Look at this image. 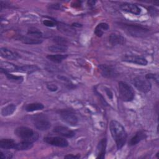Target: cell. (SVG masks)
Here are the masks:
<instances>
[{
	"label": "cell",
	"instance_id": "obj_1",
	"mask_svg": "<svg viewBox=\"0 0 159 159\" xmlns=\"http://www.w3.org/2000/svg\"><path fill=\"white\" fill-rule=\"evenodd\" d=\"M109 129L113 139L115 140L118 150L125 144L127 135L124 127L117 120H112L109 124Z\"/></svg>",
	"mask_w": 159,
	"mask_h": 159
},
{
	"label": "cell",
	"instance_id": "obj_2",
	"mask_svg": "<svg viewBox=\"0 0 159 159\" xmlns=\"http://www.w3.org/2000/svg\"><path fill=\"white\" fill-rule=\"evenodd\" d=\"M15 134L22 139L24 141H27L33 143L35 142L39 139V134L36 132H34L30 128L27 127H19L15 129Z\"/></svg>",
	"mask_w": 159,
	"mask_h": 159
},
{
	"label": "cell",
	"instance_id": "obj_3",
	"mask_svg": "<svg viewBox=\"0 0 159 159\" xmlns=\"http://www.w3.org/2000/svg\"><path fill=\"white\" fill-rule=\"evenodd\" d=\"M119 94L120 98L125 102H130L134 98L135 93L133 88L124 81L119 82Z\"/></svg>",
	"mask_w": 159,
	"mask_h": 159
},
{
	"label": "cell",
	"instance_id": "obj_4",
	"mask_svg": "<svg viewBox=\"0 0 159 159\" xmlns=\"http://www.w3.org/2000/svg\"><path fill=\"white\" fill-rule=\"evenodd\" d=\"M120 25L125 29L127 32L134 36L142 37L147 34L149 30L141 25H137L135 24H120Z\"/></svg>",
	"mask_w": 159,
	"mask_h": 159
},
{
	"label": "cell",
	"instance_id": "obj_5",
	"mask_svg": "<svg viewBox=\"0 0 159 159\" xmlns=\"http://www.w3.org/2000/svg\"><path fill=\"white\" fill-rule=\"evenodd\" d=\"M133 84L139 91L144 93L149 92L152 88L151 83L143 76L135 77L133 80Z\"/></svg>",
	"mask_w": 159,
	"mask_h": 159
},
{
	"label": "cell",
	"instance_id": "obj_6",
	"mask_svg": "<svg viewBox=\"0 0 159 159\" xmlns=\"http://www.w3.org/2000/svg\"><path fill=\"white\" fill-rule=\"evenodd\" d=\"M60 115L62 119L71 125H76L78 122V119L75 114L70 109H63L60 111Z\"/></svg>",
	"mask_w": 159,
	"mask_h": 159
},
{
	"label": "cell",
	"instance_id": "obj_7",
	"mask_svg": "<svg viewBox=\"0 0 159 159\" xmlns=\"http://www.w3.org/2000/svg\"><path fill=\"white\" fill-rule=\"evenodd\" d=\"M43 140L47 143L58 147H66L68 145V141L62 137H46Z\"/></svg>",
	"mask_w": 159,
	"mask_h": 159
},
{
	"label": "cell",
	"instance_id": "obj_8",
	"mask_svg": "<svg viewBox=\"0 0 159 159\" xmlns=\"http://www.w3.org/2000/svg\"><path fill=\"white\" fill-rule=\"evenodd\" d=\"M98 69L101 75L105 78H114L117 75V71L112 66L106 64L99 65Z\"/></svg>",
	"mask_w": 159,
	"mask_h": 159
},
{
	"label": "cell",
	"instance_id": "obj_9",
	"mask_svg": "<svg viewBox=\"0 0 159 159\" xmlns=\"http://www.w3.org/2000/svg\"><path fill=\"white\" fill-rule=\"evenodd\" d=\"M120 7L123 11L130 12L135 15H139L141 12V9L136 4H132V3H129V2L122 3L120 4Z\"/></svg>",
	"mask_w": 159,
	"mask_h": 159
},
{
	"label": "cell",
	"instance_id": "obj_10",
	"mask_svg": "<svg viewBox=\"0 0 159 159\" xmlns=\"http://www.w3.org/2000/svg\"><path fill=\"white\" fill-rule=\"evenodd\" d=\"M123 61L143 66H145L148 63V61L145 58L135 55H126L124 57Z\"/></svg>",
	"mask_w": 159,
	"mask_h": 159
},
{
	"label": "cell",
	"instance_id": "obj_11",
	"mask_svg": "<svg viewBox=\"0 0 159 159\" xmlns=\"http://www.w3.org/2000/svg\"><path fill=\"white\" fill-rule=\"evenodd\" d=\"M53 132H55V133L58 134L60 135L67 138H71L75 135V133L73 130L69 129L68 127L65 126H56L53 129Z\"/></svg>",
	"mask_w": 159,
	"mask_h": 159
},
{
	"label": "cell",
	"instance_id": "obj_12",
	"mask_svg": "<svg viewBox=\"0 0 159 159\" xmlns=\"http://www.w3.org/2000/svg\"><path fill=\"white\" fill-rule=\"evenodd\" d=\"M34 124L36 129L42 131L48 130L51 126V124L48 120L41 117L35 119Z\"/></svg>",
	"mask_w": 159,
	"mask_h": 159
},
{
	"label": "cell",
	"instance_id": "obj_13",
	"mask_svg": "<svg viewBox=\"0 0 159 159\" xmlns=\"http://www.w3.org/2000/svg\"><path fill=\"white\" fill-rule=\"evenodd\" d=\"M18 67L16 65L7 62V61H1L0 64V71L4 74L11 73V72H16L18 70Z\"/></svg>",
	"mask_w": 159,
	"mask_h": 159
},
{
	"label": "cell",
	"instance_id": "obj_14",
	"mask_svg": "<svg viewBox=\"0 0 159 159\" xmlns=\"http://www.w3.org/2000/svg\"><path fill=\"white\" fill-rule=\"evenodd\" d=\"M0 55L2 58L9 60H17L20 58L19 55L16 52H13L6 48L2 47L0 49Z\"/></svg>",
	"mask_w": 159,
	"mask_h": 159
},
{
	"label": "cell",
	"instance_id": "obj_15",
	"mask_svg": "<svg viewBox=\"0 0 159 159\" xmlns=\"http://www.w3.org/2000/svg\"><path fill=\"white\" fill-rule=\"evenodd\" d=\"M109 41L112 45H124L125 43V39L120 34L112 33L109 37Z\"/></svg>",
	"mask_w": 159,
	"mask_h": 159
},
{
	"label": "cell",
	"instance_id": "obj_16",
	"mask_svg": "<svg viewBox=\"0 0 159 159\" xmlns=\"http://www.w3.org/2000/svg\"><path fill=\"white\" fill-rule=\"evenodd\" d=\"M106 144H107V140L106 138H103L99 141L97 147L98 156L96 157V158H101V159L104 158L105 154H106Z\"/></svg>",
	"mask_w": 159,
	"mask_h": 159
},
{
	"label": "cell",
	"instance_id": "obj_17",
	"mask_svg": "<svg viewBox=\"0 0 159 159\" xmlns=\"http://www.w3.org/2000/svg\"><path fill=\"white\" fill-rule=\"evenodd\" d=\"M146 137H147V135L144 131H143V130L138 131L137 132H136L135 135L133 136L130 139V140L129 142V144L130 146L135 145L137 144L138 143H139L141 140L145 139Z\"/></svg>",
	"mask_w": 159,
	"mask_h": 159
},
{
	"label": "cell",
	"instance_id": "obj_18",
	"mask_svg": "<svg viewBox=\"0 0 159 159\" xmlns=\"http://www.w3.org/2000/svg\"><path fill=\"white\" fill-rule=\"evenodd\" d=\"M39 70V68L34 65H25L18 67L17 72L25 73L27 74L32 73Z\"/></svg>",
	"mask_w": 159,
	"mask_h": 159
},
{
	"label": "cell",
	"instance_id": "obj_19",
	"mask_svg": "<svg viewBox=\"0 0 159 159\" xmlns=\"http://www.w3.org/2000/svg\"><path fill=\"white\" fill-rule=\"evenodd\" d=\"M16 142L11 139H2L0 140V147L4 149L14 148Z\"/></svg>",
	"mask_w": 159,
	"mask_h": 159
},
{
	"label": "cell",
	"instance_id": "obj_20",
	"mask_svg": "<svg viewBox=\"0 0 159 159\" xmlns=\"http://www.w3.org/2000/svg\"><path fill=\"white\" fill-rule=\"evenodd\" d=\"M109 28V25L105 22L99 24L94 29V34L99 37H101L104 33V31L108 30Z\"/></svg>",
	"mask_w": 159,
	"mask_h": 159
},
{
	"label": "cell",
	"instance_id": "obj_21",
	"mask_svg": "<svg viewBox=\"0 0 159 159\" xmlns=\"http://www.w3.org/2000/svg\"><path fill=\"white\" fill-rule=\"evenodd\" d=\"M33 147V143L27 142V141H22L19 143H16L14 147V149L17 150H27L30 149Z\"/></svg>",
	"mask_w": 159,
	"mask_h": 159
},
{
	"label": "cell",
	"instance_id": "obj_22",
	"mask_svg": "<svg viewBox=\"0 0 159 159\" xmlns=\"http://www.w3.org/2000/svg\"><path fill=\"white\" fill-rule=\"evenodd\" d=\"M48 49L50 52L53 53H63L67 50L68 47L64 45H52L48 47Z\"/></svg>",
	"mask_w": 159,
	"mask_h": 159
},
{
	"label": "cell",
	"instance_id": "obj_23",
	"mask_svg": "<svg viewBox=\"0 0 159 159\" xmlns=\"http://www.w3.org/2000/svg\"><path fill=\"white\" fill-rule=\"evenodd\" d=\"M44 108V106L40 102H34V103H30L27 104L25 109L27 112H33L35 111H39L42 110Z\"/></svg>",
	"mask_w": 159,
	"mask_h": 159
},
{
	"label": "cell",
	"instance_id": "obj_24",
	"mask_svg": "<svg viewBox=\"0 0 159 159\" xmlns=\"http://www.w3.org/2000/svg\"><path fill=\"white\" fill-rule=\"evenodd\" d=\"M16 109V106L14 104H10L3 107L1 110V114L2 116H8L12 114Z\"/></svg>",
	"mask_w": 159,
	"mask_h": 159
},
{
	"label": "cell",
	"instance_id": "obj_25",
	"mask_svg": "<svg viewBox=\"0 0 159 159\" xmlns=\"http://www.w3.org/2000/svg\"><path fill=\"white\" fill-rule=\"evenodd\" d=\"M21 41L25 44L29 45L39 44L42 42V40H41L40 39H37L32 37H23L21 39Z\"/></svg>",
	"mask_w": 159,
	"mask_h": 159
},
{
	"label": "cell",
	"instance_id": "obj_26",
	"mask_svg": "<svg viewBox=\"0 0 159 159\" xmlns=\"http://www.w3.org/2000/svg\"><path fill=\"white\" fill-rule=\"evenodd\" d=\"M68 57L67 55H48L47 56V58L55 63H60L61 61H63L64 59H65Z\"/></svg>",
	"mask_w": 159,
	"mask_h": 159
},
{
	"label": "cell",
	"instance_id": "obj_27",
	"mask_svg": "<svg viewBox=\"0 0 159 159\" xmlns=\"http://www.w3.org/2000/svg\"><path fill=\"white\" fill-rule=\"evenodd\" d=\"M27 34L29 35L30 37L37 38V39H40L43 36V34L42 33V32H40L39 29L35 27H31L29 29Z\"/></svg>",
	"mask_w": 159,
	"mask_h": 159
},
{
	"label": "cell",
	"instance_id": "obj_28",
	"mask_svg": "<svg viewBox=\"0 0 159 159\" xmlns=\"http://www.w3.org/2000/svg\"><path fill=\"white\" fill-rule=\"evenodd\" d=\"M7 78L10 80V81H14V82H21L23 81V76H17V75H12L9 73H5L4 74Z\"/></svg>",
	"mask_w": 159,
	"mask_h": 159
},
{
	"label": "cell",
	"instance_id": "obj_29",
	"mask_svg": "<svg viewBox=\"0 0 159 159\" xmlns=\"http://www.w3.org/2000/svg\"><path fill=\"white\" fill-rule=\"evenodd\" d=\"M53 41L55 42H56L57 44L59 45H66V43H68V41L66 39L60 37V36H57L53 38Z\"/></svg>",
	"mask_w": 159,
	"mask_h": 159
},
{
	"label": "cell",
	"instance_id": "obj_30",
	"mask_svg": "<svg viewBox=\"0 0 159 159\" xmlns=\"http://www.w3.org/2000/svg\"><path fill=\"white\" fill-rule=\"evenodd\" d=\"M0 157L1 158H4V159H10L12 157V154L11 152H9V151H1V154H0Z\"/></svg>",
	"mask_w": 159,
	"mask_h": 159
},
{
	"label": "cell",
	"instance_id": "obj_31",
	"mask_svg": "<svg viewBox=\"0 0 159 159\" xmlns=\"http://www.w3.org/2000/svg\"><path fill=\"white\" fill-rule=\"evenodd\" d=\"M43 24L45 26L52 27H54V26L56 25V22L54 20H52L46 19V20H44L43 21Z\"/></svg>",
	"mask_w": 159,
	"mask_h": 159
},
{
	"label": "cell",
	"instance_id": "obj_32",
	"mask_svg": "<svg viewBox=\"0 0 159 159\" xmlns=\"http://www.w3.org/2000/svg\"><path fill=\"white\" fill-rule=\"evenodd\" d=\"M47 87L48 89L51 91H56L58 89V87L55 84H51V83L47 84Z\"/></svg>",
	"mask_w": 159,
	"mask_h": 159
},
{
	"label": "cell",
	"instance_id": "obj_33",
	"mask_svg": "<svg viewBox=\"0 0 159 159\" xmlns=\"http://www.w3.org/2000/svg\"><path fill=\"white\" fill-rule=\"evenodd\" d=\"M147 80H151V79H153L155 80H156L157 81H158V80H157V78L156 76V75L155 74H153V73H148L145 75V76Z\"/></svg>",
	"mask_w": 159,
	"mask_h": 159
},
{
	"label": "cell",
	"instance_id": "obj_34",
	"mask_svg": "<svg viewBox=\"0 0 159 159\" xmlns=\"http://www.w3.org/2000/svg\"><path fill=\"white\" fill-rule=\"evenodd\" d=\"M80 157V155H73L72 154L67 155L64 157L65 158H70V159H71V158H73V159H74V158H79Z\"/></svg>",
	"mask_w": 159,
	"mask_h": 159
},
{
	"label": "cell",
	"instance_id": "obj_35",
	"mask_svg": "<svg viewBox=\"0 0 159 159\" xmlns=\"http://www.w3.org/2000/svg\"><path fill=\"white\" fill-rule=\"evenodd\" d=\"M106 94H107V96H108L111 99H112V98L113 95H112V93L111 92V91L110 89H109L106 88Z\"/></svg>",
	"mask_w": 159,
	"mask_h": 159
},
{
	"label": "cell",
	"instance_id": "obj_36",
	"mask_svg": "<svg viewBox=\"0 0 159 159\" xmlns=\"http://www.w3.org/2000/svg\"><path fill=\"white\" fill-rule=\"evenodd\" d=\"M88 4H89L90 5H94V4H95V1H88Z\"/></svg>",
	"mask_w": 159,
	"mask_h": 159
}]
</instances>
